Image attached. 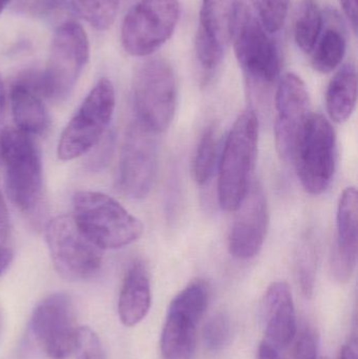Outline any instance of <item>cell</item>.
<instances>
[{
    "instance_id": "cell-14",
    "label": "cell",
    "mask_w": 358,
    "mask_h": 359,
    "mask_svg": "<svg viewBox=\"0 0 358 359\" xmlns=\"http://www.w3.org/2000/svg\"><path fill=\"white\" fill-rule=\"evenodd\" d=\"M275 141L277 154L283 160H292L298 140L310 119V97L306 84L296 74H285L275 93Z\"/></svg>"
},
{
    "instance_id": "cell-39",
    "label": "cell",
    "mask_w": 358,
    "mask_h": 359,
    "mask_svg": "<svg viewBox=\"0 0 358 359\" xmlns=\"http://www.w3.org/2000/svg\"><path fill=\"white\" fill-rule=\"evenodd\" d=\"M27 0H12L13 4H16V6H23L25 4Z\"/></svg>"
},
{
    "instance_id": "cell-37",
    "label": "cell",
    "mask_w": 358,
    "mask_h": 359,
    "mask_svg": "<svg viewBox=\"0 0 358 359\" xmlns=\"http://www.w3.org/2000/svg\"><path fill=\"white\" fill-rule=\"evenodd\" d=\"M13 261V252L11 249L0 246V276L8 269Z\"/></svg>"
},
{
    "instance_id": "cell-29",
    "label": "cell",
    "mask_w": 358,
    "mask_h": 359,
    "mask_svg": "<svg viewBox=\"0 0 358 359\" xmlns=\"http://www.w3.org/2000/svg\"><path fill=\"white\" fill-rule=\"evenodd\" d=\"M75 353L77 359H106L100 339L88 327H80Z\"/></svg>"
},
{
    "instance_id": "cell-5",
    "label": "cell",
    "mask_w": 358,
    "mask_h": 359,
    "mask_svg": "<svg viewBox=\"0 0 358 359\" xmlns=\"http://www.w3.org/2000/svg\"><path fill=\"white\" fill-rule=\"evenodd\" d=\"M90 41L83 27L74 20L57 27L48 62L42 73V96L53 101L69 98L90 60Z\"/></svg>"
},
{
    "instance_id": "cell-3",
    "label": "cell",
    "mask_w": 358,
    "mask_h": 359,
    "mask_svg": "<svg viewBox=\"0 0 358 359\" xmlns=\"http://www.w3.org/2000/svg\"><path fill=\"white\" fill-rule=\"evenodd\" d=\"M0 162L6 168V194L23 215L37 217L42 207L41 155L33 137L6 128L0 139Z\"/></svg>"
},
{
    "instance_id": "cell-17",
    "label": "cell",
    "mask_w": 358,
    "mask_h": 359,
    "mask_svg": "<svg viewBox=\"0 0 358 359\" xmlns=\"http://www.w3.org/2000/svg\"><path fill=\"white\" fill-rule=\"evenodd\" d=\"M357 188L347 187L338 201L336 243L330 257V270L338 283L348 282L357 267Z\"/></svg>"
},
{
    "instance_id": "cell-10",
    "label": "cell",
    "mask_w": 358,
    "mask_h": 359,
    "mask_svg": "<svg viewBox=\"0 0 358 359\" xmlns=\"http://www.w3.org/2000/svg\"><path fill=\"white\" fill-rule=\"evenodd\" d=\"M180 12L179 0H139L122 23L124 50L136 57L153 54L172 37Z\"/></svg>"
},
{
    "instance_id": "cell-35",
    "label": "cell",
    "mask_w": 358,
    "mask_h": 359,
    "mask_svg": "<svg viewBox=\"0 0 358 359\" xmlns=\"http://www.w3.org/2000/svg\"><path fill=\"white\" fill-rule=\"evenodd\" d=\"M338 359H358L357 341L355 337L349 339L340 350Z\"/></svg>"
},
{
    "instance_id": "cell-30",
    "label": "cell",
    "mask_w": 358,
    "mask_h": 359,
    "mask_svg": "<svg viewBox=\"0 0 358 359\" xmlns=\"http://www.w3.org/2000/svg\"><path fill=\"white\" fill-rule=\"evenodd\" d=\"M294 341L292 359H317L319 339L310 326L306 325L298 334L296 333Z\"/></svg>"
},
{
    "instance_id": "cell-24",
    "label": "cell",
    "mask_w": 358,
    "mask_h": 359,
    "mask_svg": "<svg viewBox=\"0 0 358 359\" xmlns=\"http://www.w3.org/2000/svg\"><path fill=\"white\" fill-rule=\"evenodd\" d=\"M221 138L218 128L210 124L204 130L193 160V176L199 185L212 180L221 157Z\"/></svg>"
},
{
    "instance_id": "cell-33",
    "label": "cell",
    "mask_w": 358,
    "mask_h": 359,
    "mask_svg": "<svg viewBox=\"0 0 358 359\" xmlns=\"http://www.w3.org/2000/svg\"><path fill=\"white\" fill-rule=\"evenodd\" d=\"M340 6L344 10L348 20L352 25L353 31H357V0H340Z\"/></svg>"
},
{
    "instance_id": "cell-28",
    "label": "cell",
    "mask_w": 358,
    "mask_h": 359,
    "mask_svg": "<svg viewBox=\"0 0 358 359\" xmlns=\"http://www.w3.org/2000/svg\"><path fill=\"white\" fill-rule=\"evenodd\" d=\"M256 1H258L261 19L267 31L273 35L281 31L287 18L290 0H256Z\"/></svg>"
},
{
    "instance_id": "cell-22",
    "label": "cell",
    "mask_w": 358,
    "mask_h": 359,
    "mask_svg": "<svg viewBox=\"0 0 358 359\" xmlns=\"http://www.w3.org/2000/svg\"><path fill=\"white\" fill-rule=\"evenodd\" d=\"M347 39L345 32L340 25H332L322 32L319 40L313 48V69L322 74L333 72L340 67L346 54Z\"/></svg>"
},
{
    "instance_id": "cell-4",
    "label": "cell",
    "mask_w": 358,
    "mask_h": 359,
    "mask_svg": "<svg viewBox=\"0 0 358 359\" xmlns=\"http://www.w3.org/2000/svg\"><path fill=\"white\" fill-rule=\"evenodd\" d=\"M73 217L84 234L102 250L128 246L138 241L144 230L140 219L115 198L99 191L76 192Z\"/></svg>"
},
{
    "instance_id": "cell-11",
    "label": "cell",
    "mask_w": 358,
    "mask_h": 359,
    "mask_svg": "<svg viewBox=\"0 0 358 359\" xmlns=\"http://www.w3.org/2000/svg\"><path fill=\"white\" fill-rule=\"evenodd\" d=\"M208 299L207 284L195 280L172 299L161 335L164 359H191L193 355L198 326L207 309Z\"/></svg>"
},
{
    "instance_id": "cell-12",
    "label": "cell",
    "mask_w": 358,
    "mask_h": 359,
    "mask_svg": "<svg viewBox=\"0 0 358 359\" xmlns=\"http://www.w3.org/2000/svg\"><path fill=\"white\" fill-rule=\"evenodd\" d=\"M79 329L73 301L65 293L48 295L32 314V334L50 359H67L75 353Z\"/></svg>"
},
{
    "instance_id": "cell-13",
    "label": "cell",
    "mask_w": 358,
    "mask_h": 359,
    "mask_svg": "<svg viewBox=\"0 0 358 359\" xmlns=\"http://www.w3.org/2000/svg\"><path fill=\"white\" fill-rule=\"evenodd\" d=\"M157 134L135 121L126 130L118 170V187L134 200L146 198L158 170Z\"/></svg>"
},
{
    "instance_id": "cell-18",
    "label": "cell",
    "mask_w": 358,
    "mask_h": 359,
    "mask_svg": "<svg viewBox=\"0 0 358 359\" xmlns=\"http://www.w3.org/2000/svg\"><path fill=\"white\" fill-rule=\"evenodd\" d=\"M260 322L265 341L277 349L289 346L298 333L296 308L289 286L273 283L260 304Z\"/></svg>"
},
{
    "instance_id": "cell-15",
    "label": "cell",
    "mask_w": 358,
    "mask_h": 359,
    "mask_svg": "<svg viewBox=\"0 0 358 359\" xmlns=\"http://www.w3.org/2000/svg\"><path fill=\"white\" fill-rule=\"evenodd\" d=\"M239 0H202L195 48L205 71L216 69L233 41Z\"/></svg>"
},
{
    "instance_id": "cell-20",
    "label": "cell",
    "mask_w": 358,
    "mask_h": 359,
    "mask_svg": "<svg viewBox=\"0 0 358 359\" xmlns=\"http://www.w3.org/2000/svg\"><path fill=\"white\" fill-rule=\"evenodd\" d=\"M11 109L16 128L29 136L43 135L50 128V116L42 96L18 75L10 92Z\"/></svg>"
},
{
    "instance_id": "cell-21",
    "label": "cell",
    "mask_w": 358,
    "mask_h": 359,
    "mask_svg": "<svg viewBox=\"0 0 358 359\" xmlns=\"http://www.w3.org/2000/svg\"><path fill=\"white\" fill-rule=\"evenodd\" d=\"M357 73L352 63L340 67L326 93V107L332 121L343 123L352 115L357 104Z\"/></svg>"
},
{
    "instance_id": "cell-38",
    "label": "cell",
    "mask_w": 358,
    "mask_h": 359,
    "mask_svg": "<svg viewBox=\"0 0 358 359\" xmlns=\"http://www.w3.org/2000/svg\"><path fill=\"white\" fill-rule=\"evenodd\" d=\"M12 0H0V16H1L2 12H4V8L8 6V4H11Z\"/></svg>"
},
{
    "instance_id": "cell-7",
    "label": "cell",
    "mask_w": 358,
    "mask_h": 359,
    "mask_svg": "<svg viewBox=\"0 0 358 359\" xmlns=\"http://www.w3.org/2000/svg\"><path fill=\"white\" fill-rule=\"evenodd\" d=\"M176 76L172 65L161 58L143 63L132 82V102L137 121L155 134L165 132L176 111Z\"/></svg>"
},
{
    "instance_id": "cell-31",
    "label": "cell",
    "mask_w": 358,
    "mask_h": 359,
    "mask_svg": "<svg viewBox=\"0 0 358 359\" xmlns=\"http://www.w3.org/2000/svg\"><path fill=\"white\" fill-rule=\"evenodd\" d=\"M69 0H34L32 12L40 18L55 20L69 10Z\"/></svg>"
},
{
    "instance_id": "cell-8",
    "label": "cell",
    "mask_w": 358,
    "mask_h": 359,
    "mask_svg": "<svg viewBox=\"0 0 358 359\" xmlns=\"http://www.w3.org/2000/svg\"><path fill=\"white\" fill-rule=\"evenodd\" d=\"M46 238L53 266L61 278L80 282L98 273L103 250L84 234L73 215L50 219L46 227Z\"/></svg>"
},
{
    "instance_id": "cell-19",
    "label": "cell",
    "mask_w": 358,
    "mask_h": 359,
    "mask_svg": "<svg viewBox=\"0 0 358 359\" xmlns=\"http://www.w3.org/2000/svg\"><path fill=\"white\" fill-rule=\"evenodd\" d=\"M151 305V286L149 271L143 262L130 266L120 290L118 314L122 324L134 327L144 320Z\"/></svg>"
},
{
    "instance_id": "cell-34",
    "label": "cell",
    "mask_w": 358,
    "mask_h": 359,
    "mask_svg": "<svg viewBox=\"0 0 358 359\" xmlns=\"http://www.w3.org/2000/svg\"><path fill=\"white\" fill-rule=\"evenodd\" d=\"M256 359H285L280 353V350L273 346L269 345L266 341H263L259 347Z\"/></svg>"
},
{
    "instance_id": "cell-2",
    "label": "cell",
    "mask_w": 358,
    "mask_h": 359,
    "mask_svg": "<svg viewBox=\"0 0 358 359\" xmlns=\"http://www.w3.org/2000/svg\"><path fill=\"white\" fill-rule=\"evenodd\" d=\"M259 119L248 109L237 117L219 161L218 198L225 211L237 210L252 187L258 158Z\"/></svg>"
},
{
    "instance_id": "cell-9",
    "label": "cell",
    "mask_w": 358,
    "mask_h": 359,
    "mask_svg": "<svg viewBox=\"0 0 358 359\" xmlns=\"http://www.w3.org/2000/svg\"><path fill=\"white\" fill-rule=\"evenodd\" d=\"M338 144L333 126L321 114H312L298 140L292 160L303 187L313 196L323 194L333 180Z\"/></svg>"
},
{
    "instance_id": "cell-36",
    "label": "cell",
    "mask_w": 358,
    "mask_h": 359,
    "mask_svg": "<svg viewBox=\"0 0 358 359\" xmlns=\"http://www.w3.org/2000/svg\"><path fill=\"white\" fill-rule=\"evenodd\" d=\"M6 90H4V82H2L1 76H0V139H1L4 128H6L4 126V118H6Z\"/></svg>"
},
{
    "instance_id": "cell-1",
    "label": "cell",
    "mask_w": 358,
    "mask_h": 359,
    "mask_svg": "<svg viewBox=\"0 0 358 359\" xmlns=\"http://www.w3.org/2000/svg\"><path fill=\"white\" fill-rule=\"evenodd\" d=\"M233 41L248 88H270L281 73V53L273 34L263 25L256 0L237 2Z\"/></svg>"
},
{
    "instance_id": "cell-6",
    "label": "cell",
    "mask_w": 358,
    "mask_h": 359,
    "mask_svg": "<svg viewBox=\"0 0 358 359\" xmlns=\"http://www.w3.org/2000/svg\"><path fill=\"white\" fill-rule=\"evenodd\" d=\"M113 83L102 78L90 90L59 139L57 155L71 161L92 151L101 142L115 111Z\"/></svg>"
},
{
    "instance_id": "cell-27",
    "label": "cell",
    "mask_w": 358,
    "mask_h": 359,
    "mask_svg": "<svg viewBox=\"0 0 358 359\" xmlns=\"http://www.w3.org/2000/svg\"><path fill=\"white\" fill-rule=\"evenodd\" d=\"M317 257L310 245L305 244L298 252L296 259V276L303 294L310 297L315 289Z\"/></svg>"
},
{
    "instance_id": "cell-40",
    "label": "cell",
    "mask_w": 358,
    "mask_h": 359,
    "mask_svg": "<svg viewBox=\"0 0 358 359\" xmlns=\"http://www.w3.org/2000/svg\"><path fill=\"white\" fill-rule=\"evenodd\" d=\"M1 328H2V316H1V311H0V333H1Z\"/></svg>"
},
{
    "instance_id": "cell-26",
    "label": "cell",
    "mask_w": 358,
    "mask_h": 359,
    "mask_svg": "<svg viewBox=\"0 0 358 359\" xmlns=\"http://www.w3.org/2000/svg\"><path fill=\"white\" fill-rule=\"evenodd\" d=\"M230 337L231 323L227 314H214L204 326V345L209 351L216 352L224 349L230 341Z\"/></svg>"
},
{
    "instance_id": "cell-32",
    "label": "cell",
    "mask_w": 358,
    "mask_h": 359,
    "mask_svg": "<svg viewBox=\"0 0 358 359\" xmlns=\"http://www.w3.org/2000/svg\"><path fill=\"white\" fill-rule=\"evenodd\" d=\"M10 231V217L4 196L0 192V246L6 242Z\"/></svg>"
},
{
    "instance_id": "cell-25",
    "label": "cell",
    "mask_w": 358,
    "mask_h": 359,
    "mask_svg": "<svg viewBox=\"0 0 358 359\" xmlns=\"http://www.w3.org/2000/svg\"><path fill=\"white\" fill-rule=\"evenodd\" d=\"M119 4L120 0H69L74 12L99 31L111 27L117 16Z\"/></svg>"
},
{
    "instance_id": "cell-16",
    "label": "cell",
    "mask_w": 358,
    "mask_h": 359,
    "mask_svg": "<svg viewBox=\"0 0 358 359\" xmlns=\"http://www.w3.org/2000/svg\"><path fill=\"white\" fill-rule=\"evenodd\" d=\"M235 211L237 213L228 233V250L235 259L247 261L259 255L268 231V204L258 183H252Z\"/></svg>"
},
{
    "instance_id": "cell-23",
    "label": "cell",
    "mask_w": 358,
    "mask_h": 359,
    "mask_svg": "<svg viewBox=\"0 0 358 359\" xmlns=\"http://www.w3.org/2000/svg\"><path fill=\"white\" fill-rule=\"evenodd\" d=\"M323 14L317 2L304 0L296 8L294 18V35L298 48L307 54H311L322 29H323Z\"/></svg>"
}]
</instances>
